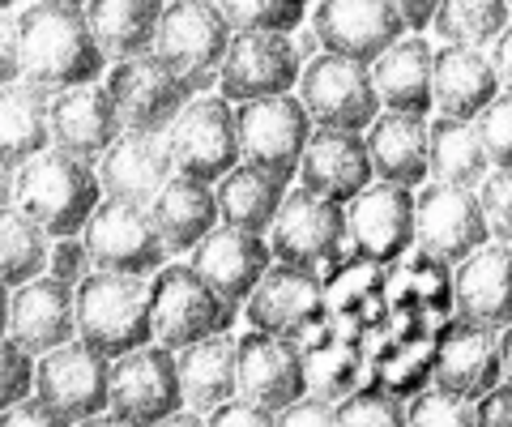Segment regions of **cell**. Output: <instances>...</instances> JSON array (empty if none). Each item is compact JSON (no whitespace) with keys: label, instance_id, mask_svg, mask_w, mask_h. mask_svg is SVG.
Listing matches in <instances>:
<instances>
[{"label":"cell","instance_id":"obj_1","mask_svg":"<svg viewBox=\"0 0 512 427\" xmlns=\"http://www.w3.org/2000/svg\"><path fill=\"white\" fill-rule=\"evenodd\" d=\"M107 60L99 56L82 5L69 0H30L18 9V77L43 94L103 82Z\"/></svg>","mask_w":512,"mask_h":427},{"label":"cell","instance_id":"obj_2","mask_svg":"<svg viewBox=\"0 0 512 427\" xmlns=\"http://www.w3.org/2000/svg\"><path fill=\"white\" fill-rule=\"evenodd\" d=\"M103 201L94 163H82L60 150H39L26 158L13 176V205L35 223L47 240H64V235H82L90 223L94 205Z\"/></svg>","mask_w":512,"mask_h":427},{"label":"cell","instance_id":"obj_3","mask_svg":"<svg viewBox=\"0 0 512 427\" xmlns=\"http://www.w3.org/2000/svg\"><path fill=\"white\" fill-rule=\"evenodd\" d=\"M73 342L120 359L150 342V278L86 274L73 287Z\"/></svg>","mask_w":512,"mask_h":427},{"label":"cell","instance_id":"obj_4","mask_svg":"<svg viewBox=\"0 0 512 427\" xmlns=\"http://www.w3.org/2000/svg\"><path fill=\"white\" fill-rule=\"evenodd\" d=\"M227 43L231 26L222 22L214 0H171L154 26L150 56L167 65L197 99V94H214V73L227 56Z\"/></svg>","mask_w":512,"mask_h":427},{"label":"cell","instance_id":"obj_5","mask_svg":"<svg viewBox=\"0 0 512 427\" xmlns=\"http://www.w3.org/2000/svg\"><path fill=\"white\" fill-rule=\"evenodd\" d=\"M248 325L256 334L282 338L299 346V351H312L316 342L329 338L325 329V282L316 274L291 270V265H269L261 274V282L252 287V295L244 299Z\"/></svg>","mask_w":512,"mask_h":427},{"label":"cell","instance_id":"obj_6","mask_svg":"<svg viewBox=\"0 0 512 427\" xmlns=\"http://www.w3.org/2000/svg\"><path fill=\"white\" fill-rule=\"evenodd\" d=\"M163 146L171 171L197 184H218L231 167H239V133L235 107L222 94H197L180 107V116L167 124Z\"/></svg>","mask_w":512,"mask_h":427},{"label":"cell","instance_id":"obj_7","mask_svg":"<svg viewBox=\"0 0 512 427\" xmlns=\"http://www.w3.org/2000/svg\"><path fill=\"white\" fill-rule=\"evenodd\" d=\"M239 312L218 304V295L188 270L184 261H167L150 278V342L163 351H184L192 342L227 334Z\"/></svg>","mask_w":512,"mask_h":427},{"label":"cell","instance_id":"obj_8","mask_svg":"<svg viewBox=\"0 0 512 427\" xmlns=\"http://www.w3.org/2000/svg\"><path fill=\"white\" fill-rule=\"evenodd\" d=\"M295 99L308 112L312 129H338V133H363L380 116V99L372 86V73L359 60L320 52L316 60L299 69Z\"/></svg>","mask_w":512,"mask_h":427},{"label":"cell","instance_id":"obj_9","mask_svg":"<svg viewBox=\"0 0 512 427\" xmlns=\"http://www.w3.org/2000/svg\"><path fill=\"white\" fill-rule=\"evenodd\" d=\"M265 244L274 265H291V270L320 278V270H329L346 248L342 205L320 201L312 193H303V188H286L274 223L265 231Z\"/></svg>","mask_w":512,"mask_h":427},{"label":"cell","instance_id":"obj_10","mask_svg":"<svg viewBox=\"0 0 512 427\" xmlns=\"http://www.w3.org/2000/svg\"><path fill=\"white\" fill-rule=\"evenodd\" d=\"M235 133H239V163L265 171V176H274L291 188L295 171H299V154L312 137V120L299 107L295 94L239 103Z\"/></svg>","mask_w":512,"mask_h":427},{"label":"cell","instance_id":"obj_11","mask_svg":"<svg viewBox=\"0 0 512 427\" xmlns=\"http://www.w3.org/2000/svg\"><path fill=\"white\" fill-rule=\"evenodd\" d=\"M86 257L94 274H124V278H154L167 265V252L150 227L146 205H128L103 197L94 205L90 223L82 227Z\"/></svg>","mask_w":512,"mask_h":427},{"label":"cell","instance_id":"obj_12","mask_svg":"<svg viewBox=\"0 0 512 427\" xmlns=\"http://www.w3.org/2000/svg\"><path fill=\"white\" fill-rule=\"evenodd\" d=\"M180 402V376L175 355L163 346H137L107 368V415H116L128 427H154L158 419L175 415Z\"/></svg>","mask_w":512,"mask_h":427},{"label":"cell","instance_id":"obj_13","mask_svg":"<svg viewBox=\"0 0 512 427\" xmlns=\"http://www.w3.org/2000/svg\"><path fill=\"white\" fill-rule=\"evenodd\" d=\"M103 90L111 94V107H116L124 133H158V137L167 133V124L192 99L180 77L167 65H158L150 52L107 65Z\"/></svg>","mask_w":512,"mask_h":427},{"label":"cell","instance_id":"obj_14","mask_svg":"<svg viewBox=\"0 0 512 427\" xmlns=\"http://www.w3.org/2000/svg\"><path fill=\"white\" fill-rule=\"evenodd\" d=\"M431 389L453 393L461 402H478L483 393L508 381V334L478 325H448L440 346L431 351Z\"/></svg>","mask_w":512,"mask_h":427},{"label":"cell","instance_id":"obj_15","mask_svg":"<svg viewBox=\"0 0 512 427\" xmlns=\"http://www.w3.org/2000/svg\"><path fill=\"white\" fill-rule=\"evenodd\" d=\"M303 26L312 30L320 52L359 60V65H372L406 35L389 0H312Z\"/></svg>","mask_w":512,"mask_h":427},{"label":"cell","instance_id":"obj_16","mask_svg":"<svg viewBox=\"0 0 512 427\" xmlns=\"http://www.w3.org/2000/svg\"><path fill=\"white\" fill-rule=\"evenodd\" d=\"M487 240L491 235L470 188H448L431 180L419 184V193H414V248L423 257L453 270Z\"/></svg>","mask_w":512,"mask_h":427},{"label":"cell","instance_id":"obj_17","mask_svg":"<svg viewBox=\"0 0 512 427\" xmlns=\"http://www.w3.org/2000/svg\"><path fill=\"white\" fill-rule=\"evenodd\" d=\"M299 56L291 35H231L227 56L214 73V94L231 107L252 99H274L291 94L299 82Z\"/></svg>","mask_w":512,"mask_h":427},{"label":"cell","instance_id":"obj_18","mask_svg":"<svg viewBox=\"0 0 512 427\" xmlns=\"http://www.w3.org/2000/svg\"><path fill=\"white\" fill-rule=\"evenodd\" d=\"M342 223L355 257L372 265H389L406 257L414 248V188L372 180L363 193H355L342 205Z\"/></svg>","mask_w":512,"mask_h":427},{"label":"cell","instance_id":"obj_19","mask_svg":"<svg viewBox=\"0 0 512 427\" xmlns=\"http://www.w3.org/2000/svg\"><path fill=\"white\" fill-rule=\"evenodd\" d=\"M107 368L111 359L94 355L82 342H64L35 363V398L52 406L60 419L82 423L107 410Z\"/></svg>","mask_w":512,"mask_h":427},{"label":"cell","instance_id":"obj_20","mask_svg":"<svg viewBox=\"0 0 512 427\" xmlns=\"http://www.w3.org/2000/svg\"><path fill=\"white\" fill-rule=\"evenodd\" d=\"M184 265L218 295V304H227L231 312H239L244 308V299L252 295V287L261 282V274L274 265V257H269L265 235H252V231L218 223L197 248L188 252Z\"/></svg>","mask_w":512,"mask_h":427},{"label":"cell","instance_id":"obj_21","mask_svg":"<svg viewBox=\"0 0 512 427\" xmlns=\"http://www.w3.org/2000/svg\"><path fill=\"white\" fill-rule=\"evenodd\" d=\"M308 385H303V351L282 338L256 334L248 329L235 338V398L278 415L282 406L299 402Z\"/></svg>","mask_w":512,"mask_h":427},{"label":"cell","instance_id":"obj_22","mask_svg":"<svg viewBox=\"0 0 512 427\" xmlns=\"http://www.w3.org/2000/svg\"><path fill=\"white\" fill-rule=\"evenodd\" d=\"M120 133H124L120 116L111 107V94L103 90V82L69 86L47 99V146L60 154L94 163Z\"/></svg>","mask_w":512,"mask_h":427},{"label":"cell","instance_id":"obj_23","mask_svg":"<svg viewBox=\"0 0 512 427\" xmlns=\"http://www.w3.org/2000/svg\"><path fill=\"white\" fill-rule=\"evenodd\" d=\"M5 338L39 359L56 346L73 342V287L56 278H30L9 291V316H5Z\"/></svg>","mask_w":512,"mask_h":427},{"label":"cell","instance_id":"obj_24","mask_svg":"<svg viewBox=\"0 0 512 427\" xmlns=\"http://www.w3.org/2000/svg\"><path fill=\"white\" fill-rule=\"evenodd\" d=\"M295 188L320 201L346 205L355 193L372 184V163L363 150V133H338V129H312L308 146L299 154Z\"/></svg>","mask_w":512,"mask_h":427},{"label":"cell","instance_id":"obj_25","mask_svg":"<svg viewBox=\"0 0 512 427\" xmlns=\"http://www.w3.org/2000/svg\"><path fill=\"white\" fill-rule=\"evenodd\" d=\"M94 176H99L103 197L128 201V205H150L154 193L175 171H171L167 146L158 133H120L94 158Z\"/></svg>","mask_w":512,"mask_h":427},{"label":"cell","instance_id":"obj_26","mask_svg":"<svg viewBox=\"0 0 512 427\" xmlns=\"http://www.w3.org/2000/svg\"><path fill=\"white\" fill-rule=\"evenodd\" d=\"M500 90V77L478 47H436L431 52V112L436 116L474 120Z\"/></svg>","mask_w":512,"mask_h":427},{"label":"cell","instance_id":"obj_27","mask_svg":"<svg viewBox=\"0 0 512 427\" xmlns=\"http://www.w3.org/2000/svg\"><path fill=\"white\" fill-rule=\"evenodd\" d=\"M508 257V244L487 240L461 265H453L448 291H453V308L466 325L495 329V334L508 325Z\"/></svg>","mask_w":512,"mask_h":427},{"label":"cell","instance_id":"obj_28","mask_svg":"<svg viewBox=\"0 0 512 427\" xmlns=\"http://www.w3.org/2000/svg\"><path fill=\"white\" fill-rule=\"evenodd\" d=\"M431 52H436V43L427 35H402L389 52H380L367 65L380 112L431 116Z\"/></svg>","mask_w":512,"mask_h":427},{"label":"cell","instance_id":"obj_29","mask_svg":"<svg viewBox=\"0 0 512 427\" xmlns=\"http://www.w3.org/2000/svg\"><path fill=\"white\" fill-rule=\"evenodd\" d=\"M146 214H150V227L158 235V244H163V252H167V261L188 257V252L218 227L214 188L197 184V180H184V176H171L163 188H158L154 201L146 205Z\"/></svg>","mask_w":512,"mask_h":427},{"label":"cell","instance_id":"obj_30","mask_svg":"<svg viewBox=\"0 0 512 427\" xmlns=\"http://www.w3.org/2000/svg\"><path fill=\"white\" fill-rule=\"evenodd\" d=\"M363 150L372 163V180L397 188L427 184V116L380 112L363 129Z\"/></svg>","mask_w":512,"mask_h":427},{"label":"cell","instance_id":"obj_31","mask_svg":"<svg viewBox=\"0 0 512 427\" xmlns=\"http://www.w3.org/2000/svg\"><path fill=\"white\" fill-rule=\"evenodd\" d=\"M175 376H180V402L192 415H210L235 398V338L214 334L175 351Z\"/></svg>","mask_w":512,"mask_h":427},{"label":"cell","instance_id":"obj_32","mask_svg":"<svg viewBox=\"0 0 512 427\" xmlns=\"http://www.w3.org/2000/svg\"><path fill=\"white\" fill-rule=\"evenodd\" d=\"M86 30L107 65L128 56H146L154 26L163 18V0H86Z\"/></svg>","mask_w":512,"mask_h":427},{"label":"cell","instance_id":"obj_33","mask_svg":"<svg viewBox=\"0 0 512 427\" xmlns=\"http://www.w3.org/2000/svg\"><path fill=\"white\" fill-rule=\"evenodd\" d=\"M286 197V184L265 176L248 163L231 167L227 176L214 184V205H218V223L222 227H239L252 235H265L269 223H274L278 205Z\"/></svg>","mask_w":512,"mask_h":427},{"label":"cell","instance_id":"obj_34","mask_svg":"<svg viewBox=\"0 0 512 427\" xmlns=\"http://www.w3.org/2000/svg\"><path fill=\"white\" fill-rule=\"evenodd\" d=\"M491 171L470 120H427V180L448 188H474Z\"/></svg>","mask_w":512,"mask_h":427},{"label":"cell","instance_id":"obj_35","mask_svg":"<svg viewBox=\"0 0 512 427\" xmlns=\"http://www.w3.org/2000/svg\"><path fill=\"white\" fill-rule=\"evenodd\" d=\"M47 99L30 82H5L0 86V158L22 167L26 158L47 150Z\"/></svg>","mask_w":512,"mask_h":427},{"label":"cell","instance_id":"obj_36","mask_svg":"<svg viewBox=\"0 0 512 427\" xmlns=\"http://www.w3.org/2000/svg\"><path fill=\"white\" fill-rule=\"evenodd\" d=\"M427 30L440 47H478L495 43L508 30V0H440Z\"/></svg>","mask_w":512,"mask_h":427},{"label":"cell","instance_id":"obj_37","mask_svg":"<svg viewBox=\"0 0 512 427\" xmlns=\"http://www.w3.org/2000/svg\"><path fill=\"white\" fill-rule=\"evenodd\" d=\"M363 351L350 338H325L303 351V385L320 402H342L346 393L363 389Z\"/></svg>","mask_w":512,"mask_h":427},{"label":"cell","instance_id":"obj_38","mask_svg":"<svg viewBox=\"0 0 512 427\" xmlns=\"http://www.w3.org/2000/svg\"><path fill=\"white\" fill-rule=\"evenodd\" d=\"M47 261V235L30 223L18 205L0 210V287L13 291L22 282L39 278Z\"/></svg>","mask_w":512,"mask_h":427},{"label":"cell","instance_id":"obj_39","mask_svg":"<svg viewBox=\"0 0 512 427\" xmlns=\"http://www.w3.org/2000/svg\"><path fill=\"white\" fill-rule=\"evenodd\" d=\"M231 35H291L308 18V0H214Z\"/></svg>","mask_w":512,"mask_h":427},{"label":"cell","instance_id":"obj_40","mask_svg":"<svg viewBox=\"0 0 512 427\" xmlns=\"http://www.w3.org/2000/svg\"><path fill=\"white\" fill-rule=\"evenodd\" d=\"M333 427H406V406L380 389H355L333 402Z\"/></svg>","mask_w":512,"mask_h":427},{"label":"cell","instance_id":"obj_41","mask_svg":"<svg viewBox=\"0 0 512 427\" xmlns=\"http://www.w3.org/2000/svg\"><path fill=\"white\" fill-rule=\"evenodd\" d=\"M512 103H508V90H500L495 99L478 112L474 120H470V129H474V137H478V146H483V154H487V163L491 167H500V171H508V158H512Z\"/></svg>","mask_w":512,"mask_h":427},{"label":"cell","instance_id":"obj_42","mask_svg":"<svg viewBox=\"0 0 512 427\" xmlns=\"http://www.w3.org/2000/svg\"><path fill=\"white\" fill-rule=\"evenodd\" d=\"M402 406H406V427H474V402H461L440 389H419Z\"/></svg>","mask_w":512,"mask_h":427},{"label":"cell","instance_id":"obj_43","mask_svg":"<svg viewBox=\"0 0 512 427\" xmlns=\"http://www.w3.org/2000/svg\"><path fill=\"white\" fill-rule=\"evenodd\" d=\"M474 201H478V214H483L487 223V235L495 244H508V231H512V205H508V171L491 167L483 180H478L474 188Z\"/></svg>","mask_w":512,"mask_h":427},{"label":"cell","instance_id":"obj_44","mask_svg":"<svg viewBox=\"0 0 512 427\" xmlns=\"http://www.w3.org/2000/svg\"><path fill=\"white\" fill-rule=\"evenodd\" d=\"M35 389V359L18 351L9 338H0V410L18 406Z\"/></svg>","mask_w":512,"mask_h":427},{"label":"cell","instance_id":"obj_45","mask_svg":"<svg viewBox=\"0 0 512 427\" xmlns=\"http://www.w3.org/2000/svg\"><path fill=\"white\" fill-rule=\"evenodd\" d=\"M43 274L64 282V287H77L86 274H94V265L86 257V244L82 235H64V240H47V261H43Z\"/></svg>","mask_w":512,"mask_h":427},{"label":"cell","instance_id":"obj_46","mask_svg":"<svg viewBox=\"0 0 512 427\" xmlns=\"http://www.w3.org/2000/svg\"><path fill=\"white\" fill-rule=\"evenodd\" d=\"M274 427H333V402H320L312 393H303L299 402L278 410Z\"/></svg>","mask_w":512,"mask_h":427},{"label":"cell","instance_id":"obj_47","mask_svg":"<svg viewBox=\"0 0 512 427\" xmlns=\"http://www.w3.org/2000/svg\"><path fill=\"white\" fill-rule=\"evenodd\" d=\"M205 427H274V415L244 402V398H231V402H222L218 410L205 415Z\"/></svg>","mask_w":512,"mask_h":427},{"label":"cell","instance_id":"obj_48","mask_svg":"<svg viewBox=\"0 0 512 427\" xmlns=\"http://www.w3.org/2000/svg\"><path fill=\"white\" fill-rule=\"evenodd\" d=\"M0 427H73V423L60 419L52 406H43L35 393H30V398H22L18 406L0 410Z\"/></svg>","mask_w":512,"mask_h":427},{"label":"cell","instance_id":"obj_49","mask_svg":"<svg viewBox=\"0 0 512 427\" xmlns=\"http://www.w3.org/2000/svg\"><path fill=\"white\" fill-rule=\"evenodd\" d=\"M474 427H512V389L508 381L474 402Z\"/></svg>","mask_w":512,"mask_h":427},{"label":"cell","instance_id":"obj_50","mask_svg":"<svg viewBox=\"0 0 512 427\" xmlns=\"http://www.w3.org/2000/svg\"><path fill=\"white\" fill-rule=\"evenodd\" d=\"M18 82V9H0V86Z\"/></svg>","mask_w":512,"mask_h":427},{"label":"cell","instance_id":"obj_51","mask_svg":"<svg viewBox=\"0 0 512 427\" xmlns=\"http://www.w3.org/2000/svg\"><path fill=\"white\" fill-rule=\"evenodd\" d=\"M393 13L402 18L406 26V35H427V22H431V13H436L440 0H389Z\"/></svg>","mask_w":512,"mask_h":427},{"label":"cell","instance_id":"obj_52","mask_svg":"<svg viewBox=\"0 0 512 427\" xmlns=\"http://www.w3.org/2000/svg\"><path fill=\"white\" fill-rule=\"evenodd\" d=\"M491 52H487V60H491V69H495V77H500V86L508 90V30L495 43H487Z\"/></svg>","mask_w":512,"mask_h":427},{"label":"cell","instance_id":"obj_53","mask_svg":"<svg viewBox=\"0 0 512 427\" xmlns=\"http://www.w3.org/2000/svg\"><path fill=\"white\" fill-rule=\"evenodd\" d=\"M154 427H205V415H192V410H175V415H167V419H158Z\"/></svg>","mask_w":512,"mask_h":427},{"label":"cell","instance_id":"obj_54","mask_svg":"<svg viewBox=\"0 0 512 427\" xmlns=\"http://www.w3.org/2000/svg\"><path fill=\"white\" fill-rule=\"evenodd\" d=\"M13 176H18V167L0 158V210H5V205H13Z\"/></svg>","mask_w":512,"mask_h":427},{"label":"cell","instance_id":"obj_55","mask_svg":"<svg viewBox=\"0 0 512 427\" xmlns=\"http://www.w3.org/2000/svg\"><path fill=\"white\" fill-rule=\"evenodd\" d=\"M73 427H128V423H120L116 415H107V410H103V415H90V419H82V423H73Z\"/></svg>","mask_w":512,"mask_h":427},{"label":"cell","instance_id":"obj_56","mask_svg":"<svg viewBox=\"0 0 512 427\" xmlns=\"http://www.w3.org/2000/svg\"><path fill=\"white\" fill-rule=\"evenodd\" d=\"M5 316H9V291L0 287V338H5Z\"/></svg>","mask_w":512,"mask_h":427},{"label":"cell","instance_id":"obj_57","mask_svg":"<svg viewBox=\"0 0 512 427\" xmlns=\"http://www.w3.org/2000/svg\"><path fill=\"white\" fill-rule=\"evenodd\" d=\"M9 5H30V0H9Z\"/></svg>","mask_w":512,"mask_h":427},{"label":"cell","instance_id":"obj_58","mask_svg":"<svg viewBox=\"0 0 512 427\" xmlns=\"http://www.w3.org/2000/svg\"><path fill=\"white\" fill-rule=\"evenodd\" d=\"M0 9H13V5H9V0H0Z\"/></svg>","mask_w":512,"mask_h":427},{"label":"cell","instance_id":"obj_59","mask_svg":"<svg viewBox=\"0 0 512 427\" xmlns=\"http://www.w3.org/2000/svg\"><path fill=\"white\" fill-rule=\"evenodd\" d=\"M69 5H86V0H69Z\"/></svg>","mask_w":512,"mask_h":427},{"label":"cell","instance_id":"obj_60","mask_svg":"<svg viewBox=\"0 0 512 427\" xmlns=\"http://www.w3.org/2000/svg\"><path fill=\"white\" fill-rule=\"evenodd\" d=\"M163 5H171V0H163Z\"/></svg>","mask_w":512,"mask_h":427},{"label":"cell","instance_id":"obj_61","mask_svg":"<svg viewBox=\"0 0 512 427\" xmlns=\"http://www.w3.org/2000/svg\"><path fill=\"white\" fill-rule=\"evenodd\" d=\"M308 5H312V0H308Z\"/></svg>","mask_w":512,"mask_h":427}]
</instances>
